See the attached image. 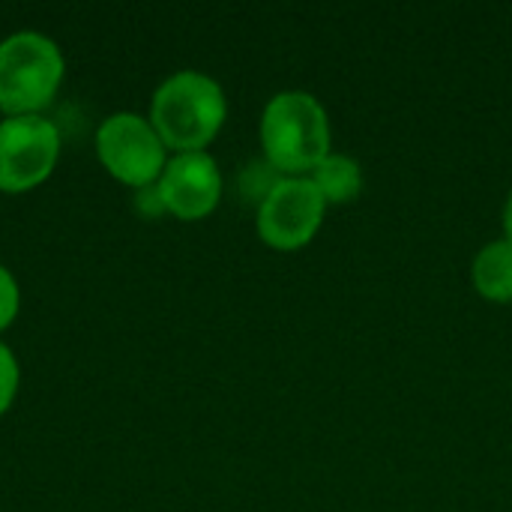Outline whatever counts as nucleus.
Returning <instances> with one entry per match:
<instances>
[{
  "label": "nucleus",
  "mask_w": 512,
  "mask_h": 512,
  "mask_svg": "<svg viewBox=\"0 0 512 512\" xmlns=\"http://www.w3.org/2000/svg\"><path fill=\"white\" fill-rule=\"evenodd\" d=\"M225 114L228 102L219 81L195 69L165 78L150 102L153 129L159 132L165 150L177 153H204V147L219 135Z\"/></svg>",
  "instance_id": "1"
},
{
  "label": "nucleus",
  "mask_w": 512,
  "mask_h": 512,
  "mask_svg": "<svg viewBox=\"0 0 512 512\" xmlns=\"http://www.w3.org/2000/svg\"><path fill=\"white\" fill-rule=\"evenodd\" d=\"M261 147L282 177H309L330 156L327 108L306 90L276 93L261 114Z\"/></svg>",
  "instance_id": "2"
},
{
  "label": "nucleus",
  "mask_w": 512,
  "mask_h": 512,
  "mask_svg": "<svg viewBox=\"0 0 512 512\" xmlns=\"http://www.w3.org/2000/svg\"><path fill=\"white\" fill-rule=\"evenodd\" d=\"M63 54L54 39L24 30L0 42V111L30 117L51 105L63 84Z\"/></svg>",
  "instance_id": "3"
},
{
  "label": "nucleus",
  "mask_w": 512,
  "mask_h": 512,
  "mask_svg": "<svg viewBox=\"0 0 512 512\" xmlns=\"http://www.w3.org/2000/svg\"><path fill=\"white\" fill-rule=\"evenodd\" d=\"M96 156L102 168L132 189H150L165 171V144L150 117L117 111L96 129Z\"/></svg>",
  "instance_id": "4"
},
{
  "label": "nucleus",
  "mask_w": 512,
  "mask_h": 512,
  "mask_svg": "<svg viewBox=\"0 0 512 512\" xmlns=\"http://www.w3.org/2000/svg\"><path fill=\"white\" fill-rule=\"evenodd\" d=\"M60 159V132L42 114L0 120V192L21 195L45 183Z\"/></svg>",
  "instance_id": "5"
},
{
  "label": "nucleus",
  "mask_w": 512,
  "mask_h": 512,
  "mask_svg": "<svg viewBox=\"0 0 512 512\" xmlns=\"http://www.w3.org/2000/svg\"><path fill=\"white\" fill-rule=\"evenodd\" d=\"M327 213V201L309 177H282L258 204V237L279 249L294 252L312 243Z\"/></svg>",
  "instance_id": "6"
},
{
  "label": "nucleus",
  "mask_w": 512,
  "mask_h": 512,
  "mask_svg": "<svg viewBox=\"0 0 512 512\" xmlns=\"http://www.w3.org/2000/svg\"><path fill=\"white\" fill-rule=\"evenodd\" d=\"M156 195L162 210L180 222H198L210 216L222 198V174L216 159L207 150L177 153L165 162V171L156 180Z\"/></svg>",
  "instance_id": "7"
},
{
  "label": "nucleus",
  "mask_w": 512,
  "mask_h": 512,
  "mask_svg": "<svg viewBox=\"0 0 512 512\" xmlns=\"http://www.w3.org/2000/svg\"><path fill=\"white\" fill-rule=\"evenodd\" d=\"M474 276V288L483 300L492 303H512V243L495 240L489 246H483L474 258L471 267Z\"/></svg>",
  "instance_id": "8"
},
{
  "label": "nucleus",
  "mask_w": 512,
  "mask_h": 512,
  "mask_svg": "<svg viewBox=\"0 0 512 512\" xmlns=\"http://www.w3.org/2000/svg\"><path fill=\"white\" fill-rule=\"evenodd\" d=\"M309 180L318 186L321 198L327 204H351L363 192V171L354 156L345 153H330L315 165Z\"/></svg>",
  "instance_id": "9"
},
{
  "label": "nucleus",
  "mask_w": 512,
  "mask_h": 512,
  "mask_svg": "<svg viewBox=\"0 0 512 512\" xmlns=\"http://www.w3.org/2000/svg\"><path fill=\"white\" fill-rule=\"evenodd\" d=\"M18 384H21L18 360H15V354L0 342V417L12 408L15 393H18Z\"/></svg>",
  "instance_id": "10"
},
{
  "label": "nucleus",
  "mask_w": 512,
  "mask_h": 512,
  "mask_svg": "<svg viewBox=\"0 0 512 512\" xmlns=\"http://www.w3.org/2000/svg\"><path fill=\"white\" fill-rule=\"evenodd\" d=\"M18 309H21V288L15 276L0 264V333L15 321Z\"/></svg>",
  "instance_id": "11"
},
{
  "label": "nucleus",
  "mask_w": 512,
  "mask_h": 512,
  "mask_svg": "<svg viewBox=\"0 0 512 512\" xmlns=\"http://www.w3.org/2000/svg\"><path fill=\"white\" fill-rule=\"evenodd\" d=\"M504 231H507V240L512 243V192L507 198V207H504Z\"/></svg>",
  "instance_id": "12"
}]
</instances>
